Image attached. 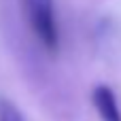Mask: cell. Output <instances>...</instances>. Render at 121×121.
Masks as SVG:
<instances>
[{
	"instance_id": "6da1fadb",
	"label": "cell",
	"mask_w": 121,
	"mask_h": 121,
	"mask_svg": "<svg viewBox=\"0 0 121 121\" xmlns=\"http://www.w3.org/2000/svg\"><path fill=\"white\" fill-rule=\"evenodd\" d=\"M19 2L34 38L49 53H55L60 47V28L53 11V0H19Z\"/></svg>"
},
{
	"instance_id": "7a4b0ae2",
	"label": "cell",
	"mask_w": 121,
	"mask_h": 121,
	"mask_svg": "<svg viewBox=\"0 0 121 121\" xmlns=\"http://www.w3.org/2000/svg\"><path fill=\"white\" fill-rule=\"evenodd\" d=\"M91 102L102 121H121V111L115 91L108 85H96L91 91Z\"/></svg>"
},
{
	"instance_id": "3957f363",
	"label": "cell",
	"mask_w": 121,
	"mask_h": 121,
	"mask_svg": "<svg viewBox=\"0 0 121 121\" xmlns=\"http://www.w3.org/2000/svg\"><path fill=\"white\" fill-rule=\"evenodd\" d=\"M0 121H23V117L13 104L0 102Z\"/></svg>"
}]
</instances>
